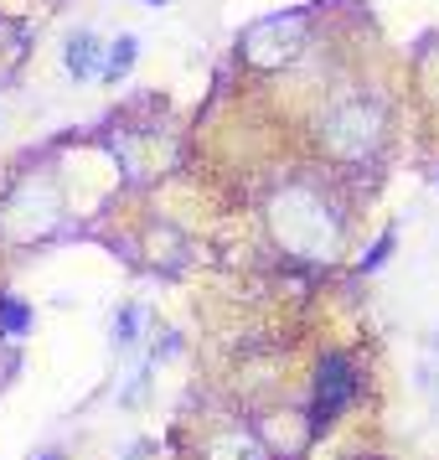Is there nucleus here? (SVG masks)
Listing matches in <instances>:
<instances>
[{
    "mask_svg": "<svg viewBox=\"0 0 439 460\" xmlns=\"http://www.w3.org/2000/svg\"><path fill=\"white\" fill-rule=\"evenodd\" d=\"M352 388H356V383H352V362L331 352L326 362H320V373H315V414H311L315 429H320V424H331V419L352 403Z\"/></svg>",
    "mask_w": 439,
    "mask_h": 460,
    "instance_id": "f257e3e1",
    "label": "nucleus"
},
{
    "mask_svg": "<svg viewBox=\"0 0 439 460\" xmlns=\"http://www.w3.org/2000/svg\"><path fill=\"white\" fill-rule=\"evenodd\" d=\"M93 63H99V42L83 31L78 42L67 47V67H73V78H88V73H93Z\"/></svg>",
    "mask_w": 439,
    "mask_h": 460,
    "instance_id": "f03ea898",
    "label": "nucleus"
},
{
    "mask_svg": "<svg viewBox=\"0 0 439 460\" xmlns=\"http://www.w3.org/2000/svg\"><path fill=\"white\" fill-rule=\"evenodd\" d=\"M129 63H135V42L125 37V42H119L114 52H109V67H104V78H125V73H129Z\"/></svg>",
    "mask_w": 439,
    "mask_h": 460,
    "instance_id": "7ed1b4c3",
    "label": "nucleus"
},
{
    "mask_svg": "<svg viewBox=\"0 0 439 460\" xmlns=\"http://www.w3.org/2000/svg\"><path fill=\"white\" fill-rule=\"evenodd\" d=\"M0 311H5V326H11V332H26V311L16 300H0Z\"/></svg>",
    "mask_w": 439,
    "mask_h": 460,
    "instance_id": "20e7f679",
    "label": "nucleus"
},
{
    "mask_svg": "<svg viewBox=\"0 0 439 460\" xmlns=\"http://www.w3.org/2000/svg\"><path fill=\"white\" fill-rule=\"evenodd\" d=\"M150 5H166V0H150Z\"/></svg>",
    "mask_w": 439,
    "mask_h": 460,
    "instance_id": "39448f33",
    "label": "nucleus"
}]
</instances>
